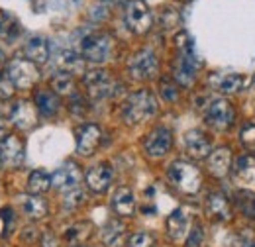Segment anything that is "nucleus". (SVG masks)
Instances as JSON below:
<instances>
[{
    "label": "nucleus",
    "instance_id": "obj_1",
    "mask_svg": "<svg viewBox=\"0 0 255 247\" xmlns=\"http://www.w3.org/2000/svg\"><path fill=\"white\" fill-rule=\"evenodd\" d=\"M177 49H179V55L173 63V75L183 87H191L192 83L196 81V73L200 69V61H198V57L194 53L192 41L189 39V35L185 31H181L177 35Z\"/></svg>",
    "mask_w": 255,
    "mask_h": 247
},
{
    "label": "nucleus",
    "instance_id": "obj_2",
    "mask_svg": "<svg viewBox=\"0 0 255 247\" xmlns=\"http://www.w3.org/2000/svg\"><path fill=\"white\" fill-rule=\"evenodd\" d=\"M155 112H157V102L149 91H137L129 94L122 106V118L129 125L147 122L149 118L155 116Z\"/></svg>",
    "mask_w": 255,
    "mask_h": 247
},
{
    "label": "nucleus",
    "instance_id": "obj_3",
    "mask_svg": "<svg viewBox=\"0 0 255 247\" xmlns=\"http://www.w3.org/2000/svg\"><path fill=\"white\" fill-rule=\"evenodd\" d=\"M167 177H169V183L175 186L177 190L185 192V194H194L200 190L202 185V175L200 171L189 163V161H175L169 165L167 169Z\"/></svg>",
    "mask_w": 255,
    "mask_h": 247
},
{
    "label": "nucleus",
    "instance_id": "obj_4",
    "mask_svg": "<svg viewBox=\"0 0 255 247\" xmlns=\"http://www.w3.org/2000/svg\"><path fill=\"white\" fill-rule=\"evenodd\" d=\"M81 49H83V57L87 61L104 63L114 53V39H112V35H108L104 31H96L83 39Z\"/></svg>",
    "mask_w": 255,
    "mask_h": 247
},
{
    "label": "nucleus",
    "instance_id": "obj_5",
    "mask_svg": "<svg viewBox=\"0 0 255 247\" xmlns=\"http://www.w3.org/2000/svg\"><path fill=\"white\" fill-rule=\"evenodd\" d=\"M204 120L214 129H228L236 120V110L226 98H210L206 106H202Z\"/></svg>",
    "mask_w": 255,
    "mask_h": 247
},
{
    "label": "nucleus",
    "instance_id": "obj_6",
    "mask_svg": "<svg viewBox=\"0 0 255 247\" xmlns=\"http://www.w3.org/2000/svg\"><path fill=\"white\" fill-rule=\"evenodd\" d=\"M85 87H87L89 96L95 100H104V98H110L118 93V83L110 77V73H106L102 69L89 71L85 75Z\"/></svg>",
    "mask_w": 255,
    "mask_h": 247
},
{
    "label": "nucleus",
    "instance_id": "obj_7",
    "mask_svg": "<svg viewBox=\"0 0 255 247\" xmlns=\"http://www.w3.org/2000/svg\"><path fill=\"white\" fill-rule=\"evenodd\" d=\"M124 16H126V26L129 28V31L141 35V33H147L151 30L153 16L143 0H128Z\"/></svg>",
    "mask_w": 255,
    "mask_h": 247
},
{
    "label": "nucleus",
    "instance_id": "obj_8",
    "mask_svg": "<svg viewBox=\"0 0 255 247\" xmlns=\"http://www.w3.org/2000/svg\"><path fill=\"white\" fill-rule=\"evenodd\" d=\"M128 71L133 79L137 81H147L153 79L159 73V59L151 49H141L137 51L129 63H128Z\"/></svg>",
    "mask_w": 255,
    "mask_h": 247
},
{
    "label": "nucleus",
    "instance_id": "obj_9",
    "mask_svg": "<svg viewBox=\"0 0 255 247\" xmlns=\"http://www.w3.org/2000/svg\"><path fill=\"white\" fill-rule=\"evenodd\" d=\"M8 79L16 89H32L39 79V71L35 63L28 59H12L8 63Z\"/></svg>",
    "mask_w": 255,
    "mask_h": 247
},
{
    "label": "nucleus",
    "instance_id": "obj_10",
    "mask_svg": "<svg viewBox=\"0 0 255 247\" xmlns=\"http://www.w3.org/2000/svg\"><path fill=\"white\" fill-rule=\"evenodd\" d=\"M171 145H173V133H171L169 127H163V125L153 127L145 135V139H143V151H145L147 157H151V159L165 157V155L169 153Z\"/></svg>",
    "mask_w": 255,
    "mask_h": 247
},
{
    "label": "nucleus",
    "instance_id": "obj_11",
    "mask_svg": "<svg viewBox=\"0 0 255 247\" xmlns=\"http://www.w3.org/2000/svg\"><path fill=\"white\" fill-rule=\"evenodd\" d=\"M234 179L244 190L255 192V157L254 155H242L234 163Z\"/></svg>",
    "mask_w": 255,
    "mask_h": 247
},
{
    "label": "nucleus",
    "instance_id": "obj_12",
    "mask_svg": "<svg viewBox=\"0 0 255 247\" xmlns=\"http://www.w3.org/2000/svg\"><path fill=\"white\" fill-rule=\"evenodd\" d=\"M83 175L79 171V167L75 163H67L63 167H59L53 175H51V186L61 190V192H71L75 188H79Z\"/></svg>",
    "mask_w": 255,
    "mask_h": 247
},
{
    "label": "nucleus",
    "instance_id": "obj_13",
    "mask_svg": "<svg viewBox=\"0 0 255 247\" xmlns=\"http://www.w3.org/2000/svg\"><path fill=\"white\" fill-rule=\"evenodd\" d=\"M24 161V143L16 135H6V139L0 143V163L8 169L20 167Z\"/></svg>",
    "mask_w": 255,
    "mask_h": 247
},
{
    "label": "nucleus",
    "instance_id": "obj_14",
    "mask_svg": "<svg viewBox=\"0 0 255 247\" xmlns=\"http://www.w3.org/2000/svg\"><path fill=\"white\" fill-rule=\"evenodd\" d=\"M191 232V216L185 208H177L167 218V234L173 242H183L187 240Z\"/></svg>",
    "mask_w": 255,
    "mask_h": 247
},
{
    "label": "nucleus",
    "instance_id": "obj_15",
    "mask_svg": "<svg viewBox=\"0 0 255 247\" xmlns=\"http://www.w3.org/2000/svg\"><path fill=\"white\" fill-rule=\"evenodd\" d=\"M100 127L96 124H87L77 131V153L79 155H93L96 147L100 145Z\"/></svg>",
    "mask_w": 255,
    "mask_h": 247
},
{
    "label": "nucleus",
    "instance_id": "obj_16",
    "mask_svg": "<svg viewBox=\"0 0 255 247\" xmlns=\"http://www.w3.org/2000/svg\"><path fill=\"white\" fill-rule=\"evenodd\" d=\"M185 147L194 159H206L212 153V143H210L208 135L200 129H191L185 133Z\"/></svg>",
    "mask_w": 255,
    "mask_h": 247
},
{
    "label": "nucleus",
    "instance_id": "obj_17",
    "mask_svg": "<svg viewBox=\"0 0 255 247\" xmlns=\"http://www.w3.org/2000/svg\"><path fill=\"white\" fill-rule=\"evenodd\" d=\"M244 77L240 73H214L210 75L208 79V85L218 91L222 94H234V93H240L242 87H244Z\"/></svg>",
    "mask_w": 255,
    "mask_h": 247
},
{
    "label": "nucleus",
    "instance_id": "obj_18",
    "mask_svg": "<svg viewBox=\"0 0 255 247\" xmlns=\"http://www.w3.org/2000/svg\"><path fill=\"white\" fill-rule=\"evenodd\" d=\"M112 169L108 163H98L95 167H91L85 175V181H87V186L93 190V192H104L110 183H112Z\"/></svg>",
    "mask_w": 255,
    "mask_h": 247
},
{
    "label": "nucleus",
    "instance_id": "obj_19",
    "mask_svg": "<svg viewBox=\"0 0 255 247\" xmlns=\"http://www.w3.org/2000/svg\"><path fill=\"white\" fill-rule=\"evenodd\" d=\"M206 212L208 216L218 220V222H226L232 216V208H230V200L224 196L222 192H212L206 198Z\"/></svg>",
    "mask_w": 255,
    "mask_h": 247
},
{
    "label": "nucleus",
    "instance_id": "obj_20",
    "mask_svg": "<svg viewBox=\"0 0 255 247\" xmlns=\"http://www.w3.org/2000/svg\"><path fill=\"white\" fill-rule=\"evenodd\" d=\"M208 159V169L214 177L222 179L230 173V167H232V151L228 147H218L216 151L206 157Z\"/></svg>",
    "mask_w": 255,
    "mask_h": 247
},
{
    "label": "nucleus",
    "instance_id": "obj_21",
    "mask_svg": "<svg viewBox=\"0 0 255 247\" xmlns=\"http://www.w3.org/2000/svg\"><path fill=\"white\" fill-rule=\"evenodd\" d=\"M112 208L118 216H133L135 212V196L128 186H120L112 196Z\"/></svg>",
    "mask_w": 255,
    "mask_h": 247
},
{
    "label": "nucleus",
    "instance_id": "obj_22",
    "mask_svg": "<svg viewBox=\"0 0 255 247\" xmlns=\"http://www.w3.org/2000/svg\"><path fill=\"white\" fill-rule=\"evenodd\" d=\"M61 100L53 91H37L35 93V110L43 116V118H51L59 112Z\"/></svg>",
    "mask_w": 255,
    "mask_h": 247
},
{
    "label": "nucleus",
    "instance_id": "obj_23",
    "mask_svg": "<svg viewBox=\"0 0 255 247\" xmlns=\"http://www.w3.org/2000/svg\"><path fill=\"white\" fill-rule=\"evenodd\" d=\"M20 208L30 220H39L47 214V202L39 194H22Z\"/></svg>",
    "mask_w": 255,
    "mask_h": 247
},
{
    "label": "nucleus",
    "instance_id": "obj_24",
    "mask_svg": "<svg viewBox=\"0 0 255 247\" xmlns=\"http://www.w3.org/2000/svg\"><path fill=\"white\" fill-rule=\"evenodd\" d=\"M24 55L28 61L35 63V65H43L49 59V45L43 37H30L26 47H24Z\"/></svg>",
    "mask_w": 255,
    "mask_h": 247
},
{
    "label": "nucleus",
    "instance_id": "obj_25",
    "mask_svg": "<svg viewBox=\"0 0 255 247\" xmlns=\"http://www.w3.org/2000/svg\"><path fill=\"white\" fill-rule=\"evenodd\" d=\"M35 106H32L30 102L22 100L18 102L14 108H12V122L16 127H22V129H30L33 124H35Z\"/></svg>",
    "mask_w": 255,
    "mask_h": 247
},
{
    "label": "nucleus",
    "instance_id": "obj_26",
    "mask_svg": "<svg viewBox=\"0 0 255 247\" xmlns=\"http://www.w3.org/2000/svg\"><path fill=\"white\" fill-rule=\"evenodd\" d=\"M122 238H124V224L122 222L112 220V222H108L104 226V230H102V242L108 247L118 246L122 242Z\"/></svg>",
    "mask_w": 255,
    "mask_h": 247
},
{
    "label": "nucleus",
    "instance_id": "obj_27",
    "mask_svg": "<svg viewBox=\"0 0 255 247\" xmlns=\"http://www.w3.org/2000/svg\"><path fill=\"white\" fill-rule=\"evenodd\" d=\"M28 188L32 194H43L51 188V175L45 171H33L28 179Z\"/></svg>",
    "mask_w": 255,
    "mask_h": 247
},
{
    "label": "nucleus",
    "instance_id": "obj_28",
    "mask_svg": "<svg viewBox=\"0 0 255 247\" xmlns=\"http://www.w3.org/2000/svg\"><path fill=\"white\" fill-rule=\"evenodd\" d=\"M236 206L246 218H255V192L240 190L236 194Z\"/></svg>",
    "mask_w": 255,
    "mask_h": 247
},
{
    "label": "nucleus",
    "instance_id": "obj_29",
    "mask_svg": "<svg viewBox=\"0 0 255 247\" xmlns=\"http://www.w3.org/2000/svg\"><path fill=\"white\" fill-rule=\"evenodd\" d=\"M51 87H53V93L57 94H71L73 93V87H75V81H73V75L71 73H57L53 79H51Z\"/></svg>",
    "mask_w": 255,
    "mask_h": 247
},
{
    "label": "nucleus",
    "instance_id": "obj_30",
    "mask_svg": "<svg viewBox=\"0 0 255 247\" xmlns=\"http://www.w3.org/2000/svg\"><path fill=\"white\" fill-rule=\"evenodd\" d=\"M59 67L63 69L65 73H73V71H79L81 69V57L73 51V49H67L59 55Z\"/></svg>",
    "mask_w": 255,
    "mask_h": 247
},
{
    "label": "nucleus",
    "instance_id": "obj_31",
    "mask_svg": "<svg viewBox=\"0 0 255 247\" xmlns=\"http://www.w3.org/2000/svg\"><path fill=\"white\" fill-rule=\"evenodd\" d=\"M159 91H161V96H163L167 102H175V100L179 98V89H177V85H175L171 79H161Z\"/></svg>",
    "mask_w": 255,
    "mask_h": 247
},
{
    "label": "nucleus",
    "instance_id": "obj_32",
    "mask_svg": "<svg viewBox=\"0 0 255 247\" xmlns=\"http://www.w3.org/2000/svg\"><path fill=\"white\" fill-rule=\"evenodd\" d=\"M128 247H153V236L147 232H135L128 240Z\"/></svg>",
    "mask_w": 255,
    "mask_h": 247
},
{
    "label": "nucleus",
    "instance_id": "obj_33",
    "mask_svg": "<svg viewBox=\"0 0 255 247\" xmlns=\"http://www.w3.org/2000/svg\"><path fill=\"white\" fill-rule=\"evenodd\" d=\"M12 31H16V22H14V18H12L8 12L0 10V37H10Z\"/></svg>",
    "mask_w": 255,
    "mask_h": 247
},
{
    "label": "nucleus",
    "instance_id": "obj_34",
    "mask_svg": "<svg viewBox=\"0 0 255 247\" xmlns=\"http://www.w3.org/2000/svg\"><path fill=\"white\" fill-rule=\"evenodd\" d=\"M240 139H242V143H244L246 147L255 149V122H248L244 127H242V131H240Z\"/></svg>",
    "mask_w": 255,
    "mask_h": 247
},
{
    "label": "nucleus",
    "instance_id": "obj_35",
    "mask_svg": "<svg viewBox=\"0 0 255 247\" xmlns=\"http://www.w3.org/2000/svg\"><path fill=\"white\" fill-rule=\"evenodd\" d=\"M89 224H77V226H71L69 230H67V234H65V238L69 240V242H81V240H85L87 236H89Z\"/></svg>",
    "mask_w": 255,
    "mask_h": 247
},
{
    "label": "nucleus",
    "instance_id": "obj_36",
    "mask_svg": "<svg viewBox=\"0 0 255 247\" xmlns=\"http://www.w3.org/2000/svg\"><path fill=\"white\" fill-rule=\"evenodd\" d=\"M202 242H204V230H202V226H194L189 232V236H187L185 247H200Z\"/></svg>",
    "mask_w": 255,
    "mask_h": 247
},
{
    "label": "nucleus",
    "instance_id": "obj_37",
    "mask_svg": "<svg viewBox=\"0 0 255 247\" xmlns=\"http://www.w3.org/2000/svg\"><path fill=\"white\" fill-rule=\"evenodd\" d=\"M14 89H16V87L12 85V81L8 79V75H2V73H0V98H2V100L12 98Z\"/></svg>",
    "mask_w": 255,
    "mask_h": 247
},
{
    "label": "nucleus",
    "instance_id": "obj_38",
    "mask_svg": "<svg viewBox=\"0 0 255 247\" xmlns=\"http://www.w3.org/2000/svg\"><path fill=\"white\" fill-rule=\"evenodd\" d=\"M242 247H255V236L246 234L244 236V242H242Z\"/></svg>",
    "mask_w": 255,
    "mask_h": 247
},
{
    "label": "nucleus",
    "instance_id": "obj_39",
    "mask_svg": "<svg viewBox=\"0 0 255 247\" xmlns=\"http://www.w3.org/2000/svg\"><path fill=\"white\" fill-rule=\"evenodd\" d=\"M0 139H6V122L0 118Z\"/></svg>",
    "mask_w": 255,
    "mask_h": 247
},
{
    "label": "nucleus",
    "instance_id": "obj_40",
    "mask_svg": "<svg viewBox=\"0 0 255 247\" xmlns=\"http://www.w3.org/2000/svg\"><path fill=\"white\" fill-rule=\"evenodd\" d=\"M4 59H6V57H4V51L0 49V71H2V67H4Z\"/></svg>",
    "mask_w": 255,
    "mask_h": 247
},
{
    "label": "nucleus",
    "instance_id": "obj_41",
    "mask_svg": "<svg viewBox=\"0 0 255 247\" xmlns=\"http://www.w3.org/2000/svg\"><path fill=\"white\" fill-rule=\"evenodd\" d=\"M75 247H79V246H75Z\"/></svg>",
    "mask_w": 255,
    "mask_h": 247
}]
</instances>
